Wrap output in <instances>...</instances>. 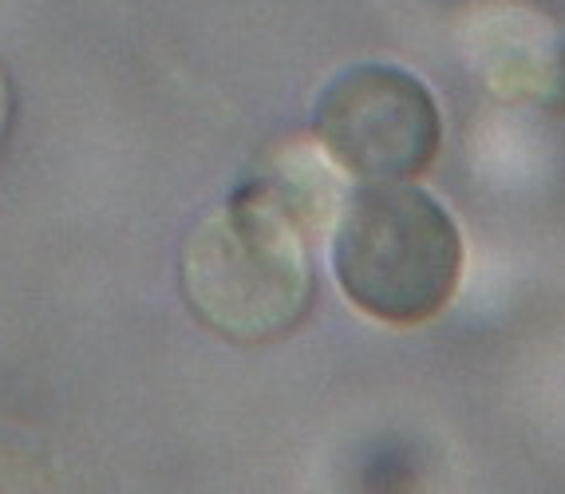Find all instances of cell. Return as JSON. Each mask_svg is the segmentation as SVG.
<instances>
[{"mask_svg": "<svg viewBox=\"0 0 565 494\" xmlns=\"http://www.w3.org/2000/svg\"><path fill=\"white\" fill-rule=\"evenodd\" d=\"M317 229L257 174L206 210L179 246V293L217 341L274 344L297 333L317 297Z\"/></svg>", "mask_w": 565, "mask_h": 494, "instance_id": "cell-1", "label": "cell"}, {"mask_svg": "<svg viewBox=\"0 0 565 494\" xmlns=\"http://www.w3.org/2000/svg\"><path fill=\"white\" fill-rule=\"evenodd\" d=\"M462 234L415 182H360L332 218V277L352 309L392 329L427 324L455 301Z\"/></svg>", "mask_w": 565, "mask_h": 494, "instance_id": "cell-2", "label": "cell"}, {"mask_svg": "<svg viewBox=\"0 0 565 494\" xmlns=\"http://www.w3.org/2000/svg\"><path fill=\"white\" fill-rule=\"evenodd\" d=\"M312 135L349 179L415 182L444 151V111L404 67L352 64L321 87Z\"/></svg>", "mask_w": 565, "mask_h": 494, "instance_id": "cell-3", "label": "cell"}, {"mask_svg": "<svg viewBox=\"0 0 565 494\" xmlns=\"http://www.w3.org/2000/svg\"><path fill=\"white\" fill-rule=\"evenodd\" d=\"M462 52L487 92L546 111L565 60V29L530 0H482L462 24Z\"/></svg>", "mask_w": 565, "mask_h": 494, "instance_id": "cell-4", "label": "cell"}, {"mask_svg": "<svg viewBox=\"0 0 565 494\" xmlns=\"http://www.w3.org/2000/svg\"><path fill=\"white\" fill-rule=\"evenodd\" d=\"M9 127H12V87H9V76L0 72V143L9 139Z\"/></svg>", "mask_w": 565, "mask_h": 494, "instance_id": "cell-5", "label": "cell"}, {"mask_svg": "<svg viewBox=\"0 0 565 494\" xmlns=\"http://www.w3.org/2000/svg\"><path fill=\"white\" fill-rule=\"evenodd\" d=\"M546 115H557V119H565V60H562V72H557V87H554V96H550Z\"/></svg>", "mask_w": 565, "mask_h": 494, "instance_id": "cell-6", "label": "cell"}]
</instances>
